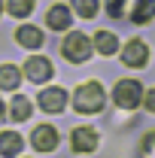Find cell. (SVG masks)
I'll list each match as a JSON object with an SVG mask.
<instances>
[{
	"mask_svg": "<svg viewBox=\"0 0 155 158\" xmlns=\"http://www.w3.org/2000/svg\"><path fill=\"white\" fill-rule=\"evenodd\" d=\"M73 110L82 113V116H91V113H100L103 110V88H100V82L79 85L76 94H73Z\"/></svg>",
	"mask_w": 155,
	"mask_h": 158,
	"instance_id": "6da1fadb",
	"label": "cell"
},
{
	"mask_svg": "<svg viewBox=\"0 0 155 158\" xmlns=\"http://www.w3.org/2000/svg\"><path fill=\"white\" fill-rule=\"evenodd\" d=\"M91 40L85 37V34H79V31H73V34H67L64 37V43H61V55L67 61H73V64H85V61L91 58Z\"/></svg>",
	"mask_w": 155,
	"mask_h": 158,
	"instance_id": "7a4b0ae2",
	"label": "cell"
},
{
	"mask_svg": "<svg viewBox=\"0 0 155 158\" xmlns=\"http://www.w3.org/2000/svg\"><path fill=\"white\" fill-rule=\"evenodd\" d=\"M113 100H116L122 110H137L143 103V85L137 79H119L116 91H113Z\"/></svg>",
	"mask_w": 155,
	"mask_h": 158,
	"instance_id": "3957f363",
	"label": "cell"
},
{
	"mask_svg": "<svg viewBox=\"0 0 155 158\" xmlns=\"http://www.w3.org/2000/svg\"><path fill=\"white\" fill-rule=\"evenodd\" d=\"M24 76L31 79V82H46V79L55 76V67H52V61H49V58L34 55L31 61H24Z\"/></svg>",
	"mask_w": 155,
	"mask_h": 158,
	"instance_id": "277c9868",
	"label": "cell"
},
{
	"mask_svg": "<svg viewBox=\"0 0 155 158\" xmlns=\"http://www.w3.org/2000/svg\"><path fill=\"white\" fill-rule=\"evenodd\" d=\"M122 61H125V67H143V64L149 61V46H146L143 40H131V43H125V49H122Z\"/></svg>",
	"mask_w": 155,
	"mask_h": 158,
	"instance_id": "5b68a950",
	"label": "cell"
},
{
	"mask_svg": "<svg viewBox=\"0 0 155 158\" xmlns=\"http://www.w3.org/2000/svg\"><path fill=\"white\" fill-rule=\"evenodd\" d=\"M97 131L94 128H73L70 134V149L73 152H94L97 149Z\"/></svg>",
	"mask_w": 155,
	"mask_h": 158,
	"instance_id": "8992f818",
	"label": "cell"
},
{
	"mask_svg": "<svg viewBox=\"0 0 155 158\" xmlns=\"http://www.w3.org/2000/svg\"><path fill=\"white\" fill-rule=\"evenodd\" d=\"M31 143H34L37 152H52L58 146V131L52 125H40V128H34V134H31Z\"/></svg>",
	"mask_w": 155,
	"mask_h": 158,
	"instance_id": "52a82bcc",
	"label": "cell"
},
{
	"mask_svg": "<svg viewBox=\"0 0 155 158\" xmlns=\"http://www.w3.org/2000/svg\"><path fill=\"white\" fill-rule=\"evenodd\" d=\"M40 106H43L46 113H61V110L67 106V91L58 88V85H52V88L40 91Z\"/></svg>",
	"mask_w": 155,
	"mask_h": 158,
	"instance_id": "ba28073f",
	"label": "cell"
},
{
	"mask_svg": "<svg viewBox=\"0 0 155 158\" xmlns=\"http://www.w3.org/2000/svg\"><path fill=\"white\" fill-rule=\"evenodd\" d=\"M70 9H67V6H52V9H49V12H46V24H49V27H52V31H67V27H70Z\"/></svg>",
	"mask_w": 155,
	"mask_h": 158,
	"instance_id": "9c48e42d",
	"label": "cell"
},
{
	"mask_svg": "<svg viewBox=\"0 0 155 158\" xmlns=\"http://www.w3.org/2000/svg\"><path fill=\"white\" fill-rule=\"evenodd\" d=\"M15 40H19L24 49H40L43 46V31L34 27V24H21L19 31H15Z\"/></svg>",
	"mask_w": 155,
	"mask_h": 158,
	"instance_id": "30bf717a",
	"label": "cell"
},
{
	"mask_svg": "<svg viewBox=\"0 0 155 158\" xmlns=\"http://www.w3.org/2000/svg\"><path fill=\"white\" fill-rule=\"evenodd\" d=\"M21 146H24V140H21L15 131H3V134H0V155L12 158V155L21 152Z\"/></svg>",
	"mask_w": 155,
	"mask_h": 158,
	"instance_id": "8fae6325",
	"label": "cell"
},
{
	"mask_svg": "<svg viewBox=\"0 0 155 158\" xmlns=\"http://www.w3.org/2000/svg\"><path fill=\"white\" fill-rule=\"evenodd\" d=\"M19 82H21V70L15 64H3V67H0V88H3V91H15Z\"/></svg>",
	"mask_w": 155,
	"mask_h": 158,
	"instance_id": "7c38bea8",
	"label": "cell"
},
{
	"mask_svg": "<svg viewBox=\"0 0 155 158\" xmlns=\"http://www.w3.org/2000/svg\"><path fill=\"white\" fill-rule=\"evenodd\" d=\"M91 46H97L100 55H116L119 52V40H116V34H110V31H97Z\"/></svg>",
	"mask_w": 155,
	"mask_h": 158,
	"instance_id": "4fadbf2b",
	"label": "cell"
},
{
	"mask_svg": "<svg viewBox=\"0 0 155 158\" xmlns=\"http://www.w3.org/2000/svg\"><path fill=\"white\" fill-rule=\"evenodd\" d=\"M9 118L12 122H24V118H31V100L15 94L12 98V106H9Z\"/></svg>",
	"mask_w": 155,
	"mask_h": 158,
	"instance_id": "5bb4252c",
	"label": "cell"
},
{
	"mask_svg": "<svg viewBox=\"0 0 155 158\" xmlns=\"http://www.w3.org/2000/svg\"><path fill=\"white\" fill-rule=\"evenodd\" d=\"M155 15V0H137L134 12H131V19H134V24H146V21Z\"/></svg>",
	"mask_w": 155,
	"mask_h": 158,
	"instance_id": "9a60e30c",
	"label": "cell"
},
{
	"mask_svg": "<svg viewBox=\"0 0 155 158\" xmlns=\"http://www.w3.org/2000/svg\"><path fill=\"white\" fill-rule=\"evenodd\" d=\"M97 0H73V9L79 12V19H94L97 15Z\"/></svg>",
	"mask_w": 155,
	"mask_h": 158,
	"instance_id": "2e32d148",
	"label": "cell"
},
{
	"mask_svg": "<svg viewBox=\"0 0 155 158\" xmlns=\"http://www.w3.org/2000/svg\"><path fill=\"white\" fill-rule=\"evenodd\" d=\"M6 9H9L15 19H24V15H31V9H34V0H9V3H6Z\"/></svg>",
	"mask_w": 155,
	"mask_h": 158,
	"instance_id": "e0dca14e",
	"label": "cell"
},
{
	"mask_svg": "<svg viewBox=\"0 0 155 158\" xmlns=\"http://www.w3.org/2000/svg\"><path fill=\"white\" fill-rule=\"evenodd\" d=\"M143 155H146V158H155V131L143 137Z\"/></svg>",
	"mask_w": 155,
	"mask_h": 158,
	"instance_id": "ac0fdd59",
	"label": "cell"
},
{
	"mask_svg": "<svg viewBox=\"0 0 155 158\" xmlns=\"http://www.w3.org/2000/svg\"><path fill=\"white\" fill-rule=\"evenodd\" d=\"M107 12H110L113 19H122V12H125V0H110V3H107Z\"/></svg>",
	"mask_w": 155,
	"mask_h": 158,
	"instance_id": "d6986e66",
	"label": "cell"
},
{
	"mask_svg": "<svg viewBox=\"0 0 155 158\" xmlns=\"http://www.w3.org/2000/svg\"><path fill=\"white\" fill-rule=\"evenodd\" d=\"M146 110H149V113H155V88H149V91H146Z\"/></svg>",
	"mask_w": 155,
	"mask_h": 158,
	"instance_id": "ffe728a7",
	"label": "cell"
},
{
	"mask_svg": "<svg viewBox=\"0 0 155 158\" xmlns=\"http://www.w3.org/2000/svg\"><path fill=\"white\" fill-rule=\"evenodd\" d=\"M3 113H6V106H3V100H0V116H3Z\"/></svg>",
	"mask_w": 155,
	"mask_h": 158,
	"instance_id": "44dd1931",
	"label": "cell"
},
{
	"mask_svg": "<svg viewBox=\"0 0 155 158\" xmlns=\"http://www.w3.org/2000/svg\"><path fill=\"white\" fill-rule=\"evenodd\" d=\"M0 9H3V6H0Z\"/></svg>",
	"mask_w": 155,
	"mask_h": 158,
	"instance_id": "7402d4cb",
	"label": "cell"
}]
</instances>
